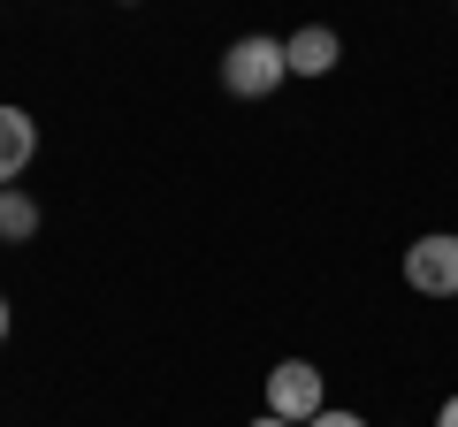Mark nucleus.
<instances>
[{"label": "nucleus", "mask_w": 458, "mask_h": 427, "mask_svg": "<svg viewBox=\"0 0 458 427\" xmlns=\"http://www.w3.org/2000/svg\"><path fill=\"white\" fill-rule=\"evenodd\" d=\"M222 84H229L237 99H276L283 84H291V54H283V38H267V31L229 38V54H222Z\"/></svg>", "instance_id": "obj_1"}, {"label": "nucleus", "mask_w": 458, "mask_h": 427, "mask_svg": "<svg viewBox=\"0 0 458 427\" xmlns=\"http://www.w3.org/2000/svg\"><path fill=\"white\" fill-rule=\"evenodd\" d=\"M267 412H276V420H291V427H306L313 412H328L321 366H313V359H283V366H267Z\"/></svg>", "instance_id": "obj_2"}, {"label": "nucleus", "mask_w": 458, "mask_h": 427, "mask_svg": "<svg viewBox=\"0 0 458 427\" xmlns=\"http://www.w3.org/2000/svg\"><path fill=\"white\" fill-rule=\"evenodd\" d=\"M405 282L420 297H458V230H428L405 245Z\"/></svg>", "instance_id": "obj_3"}, {"label": "nucleus", "mask_w": 458, "mask_h": 427, "mask_svg": "<svg viewBox=\"0 0 458 427\" xmlns=\"http://www.w3.org/2000/svg\"><path fill=\"white\" fill-rule=\"evenodd\" d=\"M283 54H291V77H328V69L344 62V38L328 31V23H306V31L283 38Z\"/></svg>", "instance_id": "obj_4"}, {"label": "nucleus", "mask_w": 458, "mask_h": 427, "mask_svg": "<svg viewBox=\"0 0 458 427\" xmlns=\"http://www.w3.org/2000/svg\"><path fill=\"white\" fill-rule=\"evenodd\" d=\"M31 153H38V122L23 107H0V191L31 168Z\"/></svg>", "instance_id": "obj_5"}, {"label": "nucleus", "mask_w": 458, "mask_h": 427, "mask_svg": "<svg viewBox=\"0 0 458 427\" xmlns=\"http://www.w3.org/2000/svg\"><path fill=\"white\" fill-rule=\"evenodd\" d=\"M0 237H8V245H31L38 237V198H23L16 183L0 191Z\"/></svg>", "instance_id": "obj_6"}, {"label": "nucleus", "mask_w": 458, "mask_h": 427, "mask_svg": "<svg viewBox=\"0 0 458 427\" xmlns=\"http://www.w3.org/2000/svg\"><path fill=\"white\" fill-rule=\"evenodd\" d=\"M306 427H367V420H360V412H344V405H328V412H313Z\"/></svg>", "instance_id": "obj_7"}, {"label": "nucleus", "mask_w": 458, "mask_h": 427, "mask_svg": "<svg viewBox=\"0 0 458 427\" xmlns=\"http://www.w3.org/2000/svg\"><path fill=\"white\" fill-rule=\"evenodd\" d=\"M436 427H458V397H443V412H436Z\"/></svg>", "instance_id": "obj_8"}, {"label": "nucleus", "mask_w": 458, "mask_h": 427, "mask_svg": "<svg viewBox=\"0 0 458 427\" xmlns=\"http://www.w3.org/2000/svg\"><path fill=\"white\" fill-rule=\"evenodd\" d=\"M252 427H291V420H276V412H260V420H252Z\"/></svg>", "instance_id": "obj_9"}, {"label": "nucleus", "mask_w": 458, "mask_h": 427, "mask_svg": "<svg viewBox=\"0 0 458 427\" xmlns=\"http://www.w3.org/2000/svg\"><path fill=\"white\" fill-rule=\"evenodd\" d=\"M0 344H8V297H0Z\"/></svg>", "instance_id": "obj_10"}, {"label": "nucleus", "mask_w": 458, "mask_h": 427, "mask_svg": "<svg viewBox=\"0 0 458 427\" xmlns=\"http://www.w3.org/2000/svg\"><path fill=\"white\" fill-rule=\"evenodd\" d=\"M123 8H138V0H123Z\"/></svg>", "instance_id": "obj_11"}]
</instances>
